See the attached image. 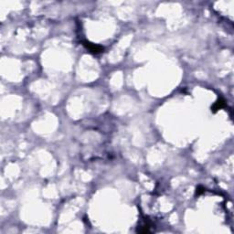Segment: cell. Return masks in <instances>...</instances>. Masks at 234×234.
Masks as SVG:
<instances>
[{"label": "cell", "instance_id": "1", "mask_svg": "<svg viewBox=\"0 0 234 234\" xmlns=\"http://www.w3.org/2000/svg\"><path fill=\"white\" fill-rule=\"evenodd\" d=\"M84 46L87 48V49L93 52V53H99L102 50V48L100 47V46H97V45H95V44H92V43H90V42H84Z\"/></svg>", "mask_w": 234, "mask_h": 234}, {"label": "cell", "instance_id": "2", "mask_svg": "<svg viewBox=\"0 0 234 234\" xmlns=\"http://www.w3.org/2000/svg\"><path fill=\"white\" fill-rule=\"evenodd\" d=\"M224 105H225L224 101H223L222 99H220V100H219V101H218V102L214 104V106H213V111L215 112V111H217V110H220V109H221L222 107H224Z\"/></svg>", "mask_w": 234, "mask_h": 234}]
</instances>
